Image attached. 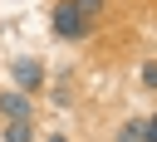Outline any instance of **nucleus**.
I'll use <instances>...</instances> for the list:
<instances>
[{"label":"nucleus","instance_id":"obj_5","mask_svg":"<svg viewBox=\"0 0 157 142\" xmlns=\"http://www.w3.org/2000/svg\"><path fill=\"white\" fill-rule=\"evenodd\" d=\"M118 142H142V122H123V132H118Z\"/></svg>","mask_w":157,"mask_h":142},{"label":"nucleus","instance_id":"obj_1","mask_svg":"<svg viewBox=\"0 0 157 142\" xmlns=\"http://www.w3.org/2000/svg\"><path fill=\"white\" fill-rule=\"evenodd\" d=\"M98 10H103V0H59L54 15H49V24H54L59 39H83L93 29V15Z\"/></svg>","mask_w":157,"mask_h":142},{"label":"nucleus","instance_id":"obj_8","mask_svg":"<svg viewBox=\"0 0 157 142\" xmlns=\"http://www.w3.org/2000/svg\"><path fill=\"white\" fill-rule=\"evenodd\" d=\"M49 142H64V137H49Z\"/></svg>","mask_w":157,"mask_h":142},{"label":"nucleus","instance_id":"obj_6","mask_svg":"<svg viewBox=\"0 0 157 142\" xmlns=\"http://www.w3.org/2000/svg\"><path fill=\"white\" fill-rule=\"evenodd\" d=\"M142 142H157V113H152V118L142 122Z\"/></svg>","mask_w":157,"mask_h":142},{"label":"nucleus","instance_id":"obj_3","mask_svg":"<svg viewBox=\"0 0 157 142\" xmlns=\"http://www.w3.org/2000/svg\"><path fill=\"white\" fill-rule=\"evenodd\" d=\"M15 83H20V93H34V88L44 83V69H39V59H20V64H15Z\"/></svg>","mask_w":157,"mask_h":142},{"label":"nucleus","instance_id":"obj_4","mask_svg":"<svg viewBox=\"0 0 157 142\" xmlns=\"http://www.w3.org/2000/svg\"><path fill=\"white\" fill-rule=\"evenodd\" d=\"M5 142H34V127L29 122H5Z\"/></svg>","mask_w":157,"mask_h":142},{"label":"nucleus","instance_id":"obj_7","mask_svg":"<svg viewBox=\"0 0 157 142\" xmlns=\"http://www.w3.org/2000/svg\"><path fill=\"white\" fill-rule=\"evenodd\" d=\"M142 83H147V88H157V64H142Z\"/></svg>","mask_w":157,"mask_h":142},{"label":"nucleus","instance_id":"obj_2","mask_svg":"<svg viewBox=\"0 0 157 142\" xmlns=\"http://www.w3.org/2000/svg\"><path fill=\"white\" fill-rule=\"evenodd\" d=\"M0 118H5V122H29V98H25L20 88L0 93Z\"/></svg>","mask_w":157,"mask_h":142}]
</instances>
